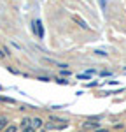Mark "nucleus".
Instances as JSON below:
<instances>
[{
	"instance_id": "obj_1",
	"label": "nucleus",
	"mask_w": 126,
	"mask_h": 132,
	"mask_svg": "<svg viewBox=\"0 0 126 132\" xmlns=\"http://www.w3.org/2000/svg\"><path fill=\"white\" fill-rule=\"evenodd\" d=\"M68 123L65 122V120H60V118H51L49 123H47V127L49 129H65Z\"/></svg>"
},
{
	"instance_id": "obj_6",
	"label": "nucleus",
	"mask_w": 126,
	"mask_h": 132,
	"mask_svg": "<svg viewBox=\"0 0 126 132\" xmlns=\"http://www.w3.org/2000/svg\"><path fill=\"white\" fill-rule=\"evenodd\" d=\"M5 123H7V120H5V118H0V130L5 127Z\"/></svg>"
},
{
	"instance_id": "obj_2",
	"label": "nucleus",
	"mask_w": 126,
	"mask_h": 132,
	"mask_svg": "<svg viewBox=\"0 0 126 132\" xmlns=\"http://www.w3.org/2000/svg\"><path fill=\"white\" fill-rule=\"evenodd\" d=\"M33 30H35L37 35H39V39L44 37V30H42V23H40V21H35V23H33Z\"/></svg>"
},
{
	"instance_id": "obj_10",
	"label": "nucleus",
	"mask_w": 126,
	"mask_h": 132,
	"mask_svg": "<svg viewBox=\"0 0 126 132\" xmlns=\"http://www.w3.org/2000/svg\"><path fill=\"white\" fill-rule=\"evenodd\" d=\"M2 55H4V53H2V51H0V56H2Z\"/></svg>"
},
{
	"instance_id": "obj_3",
	"label": "nucleus",
	"mask_w": 126,
	"mask_h": 132,
	"mask_svg": "<svg viewBox=\"0 0 126 132\" xmlns=\"http://www.w3.org/2000/svg\"><path fill=\"white\" fill-rule=\"evenodd\" d=\"M94 127H96V123H91V122H86V123L82 125L84 130H89V129H94Z\"/></svg>"
},
{
	"instance_id": "obj_8",
	"label": "nucleus",
	"mask_w": 126,
	"mask_h": 132,
	"mask_svg": "<svg viewBox=\"0 0 126 132\" xmlns=\"http://www.w3.org/2000/svg\"><path fill=\"white\" fill-rule=\"evenodd\" d=\"M23 132H35V130H33V127H26V129H23Z\"/></svg>"
},
{
	"instance_id": "obj_7",
	"label": "nucleus",
	"mask_w": 126,
	"mask_h": 132,
	"mask_svg": "<svg viewBox=\"0 0 126 132\" xmlns=\"http://www.w3.org/2000/svg\"><path fill=\"white\" fill-rule=\"evenodd\" d=\"M5 132H16V127H12V125H10V127L5 129Z\"/></svg>"
},
{
	"instance_id": "obj_5",
	"label": "nucleus",
	"mask_w": 126,
	"mask_h": 132,
	"mask_svg": "<svg viewBox=\"0 0 126 132\" xmlns=\"http://www.w3.org/2000/svg\"><path fill=\"white\" fill-rule=\"evenodd\" d=\"M74 21H77V23H79V25H81L82 28H88V25H86V21H82L81 18H79V16H74Z\"/></svg>"
},
{
	"instance_id": "obj_4",
	"label": "nucleus",
	"mask_w": 126,
	"mask_h": 132,
	"mask_svg": "<svg viewBox=\"0 0 126 132\" xmlns=\"http://www.w3.org/2000/svg\"><path fill=\"white\" fill-rule=\"evenodd\" d=\"M40 125H42L40 118H33V120H32V127H33V129H35V127H40Z\"/></svg>"
},
{
	"instance_id": "obj_9",
	"label": "nucleus",
	"mask_w": 126,
	"mask_h": 132,
	"mask_svg": "<svg viewBox=\"0 0 126 132\" xmlns=\"http://www.w3.org/2000/svg\"><path fill=\"white\" fill-rule=\"evenodd\" d=\"M96 132H109V130H107V129H98Z\"/></svg>"
}]
</instances>
